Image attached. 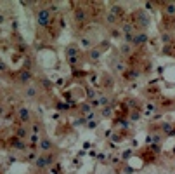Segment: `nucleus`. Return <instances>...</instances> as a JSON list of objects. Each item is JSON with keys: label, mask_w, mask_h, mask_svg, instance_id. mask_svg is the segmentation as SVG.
Segmentation results:
<instances>
[{"label": "nucleus", "mask_w": 175, "mask_h": 174, "mask_svg": "<svg viewBox=\"0 0 175 174\" xmlns=\"http://www.w3.org/2000/svg\"><path fill=\"white\" fill-rule=\"evenodd\" d=\"M36 21L40 26H47L50 23V11L49 9H40L36 12Z\"/></svg>", "instance_id": "f257e3e1"}, {"label": "nucleus", "mask_w": 175, "mask_h": 174, "mask_svg": "<svg viewBox=\"0 0 175 174\" xmlns=\"http://www.w3.org/2000/svg\"><path fill=\"white\" fill-rule=\"evenodd\" d=\"M50 162H52V157H38L35 164H36V167H47Z\"/></svg>", "instance_id": "f03ea898"}, {"label": "nucleus", "mask_w": 175, "mask_h": 174, "mask_svg": "<svg viewBox=\"0 0 175 174\" xmlns=\"http://www.w3.org/2000/svg\"><path fill=\"white\" fill-rule=\"evenodd\" d=\"M134 46H142V43H146L147 42V35L146 33H139V35H135L134 37Z\"/></svg>", "instance_id": "7ed1b4c3"}, {"label": "nucleus", "mask_w": 175, "mask_h": 174, "mask_svg": "<svg viewBox=\"0 0 175 174\" xmlns=\"http://www.w3.org/2000/svg\"><path fill=\"white\" fill-rule=\"evenodd\" d=\"M50 148H52V141L47 139V138H42V141H40V150H42V151H49Z\"/></svg>", "instance_id": "20e7f679"}, {"label": "nucleus", "mask_w": 175, "mask_h": 174, "mask_svg": "<svg viewBox=\"0 0 175 174\" xmlns=\"http://www.w3.org/2000/svg\"><path fill=\"white\" fill-rule=\"evenodd\" d=\"M19 118H21V122H28L30 120V110L28 108H19Z\"/></svg>", "instance_id": "39448f33"}, {"label": "nucleus", "mask_w": 175, "mask_h": 174, "mask_svg": "<svg viewBox=\"0 0 175 174\" xmlns=\"http://www.w3.org/2000/svg\"><path fill=\"white\" fill-rule=\"evenodd\" d=\"M30 80H31V73H30L28 70L21 72V75H19V82H23V84H28Z\"/></svg>", "instance_id": "423d86ee"}, {"label": "nucleus", "mask_w": 175, "mask_h": 174, "mask_svg": "<svg viewBox=\"0 0 175 174\" xmlns=\"http://www.w3.org/2000/svg\"><path fill=\"white\" fill-rule=\"evenodd\" d=\"M85 17H87V14H85V11H83V9H76V11H75V19L78 21V23L85 21Z\"/></svg>", "instance_id": "0eeeda50"}, {"label": "nucleus", "mask_w": 175, "mask_h": 174, "mask_svg": "<svg viewBox=\"0 0 175 174\" xmlns=\"http://www.w3.org/2000/svg\"><path fill=\"white\" fill-rule=\"evenodd\" d=\"M76 54H78V49L71 46V47L68 49V58H76Z\"/></svg>", "instance_id": "6e6552de"}, {"label": "nucleus", "mask_w": 175, "mask_h": 174, "mask_svg": "<svg viewBox=\"0 0 175 174\" xmlns=\"http://www.w3.org/2000/svg\"><path fill=\"white\" fill-rule=\"evenodd\" d=\"M26 96L28 98H35L36 96V89H35V87H28V89H26Z\"/></svg>", "instance_id": "1a4fd4ad"}, {"label": "nucleus", "mask_w": 175, "mask_h": 174, "mask_svg": "<svg viewBox=\"0 0 175 174\" xmlns=\"http://www.w3.org/2000/svg\"><path fill=\"white\" fill-rule=\"evenodd\" d=\"M111 14H121V7L120 5H111Z\"/></svg>", "instance_id": "9d476101"}, {"label": "nucleus", "mask_w": 175, "mask_h": 174, "mask_svg": "<svg viewBox=\"0 0 175 174\" xmlns=\"http://www.w3.org/2000/svg\"><path fill=\"white\" fill-rule=\"evenodd\" d=\"M166 12H168V14H175V5H173V4H168V5H166Z\"/></svg>", "instance_id": "9b49d317"}, {"label": "nucleus", "mask_w": 175, "mask_h": 174, "mask_svg": "<svg viewBox=\"0 0 175 174\" xmlns=\"http://www.w3.org/2000/svg\"><path fill=\"white\" fill-rule=\"evenodd\" d=\"M115 21H116V16L109 12V14H107V23H115Z\"/></svg>", "instance_id": "f8f14e48"}, {"label": "nucleus", "mask_w": 175, "mask_h": 174, "mask_svg": "<svg viewBox=\"0 0 175 174\" xmlns=\"http://www.w3.org/2000/svg\"><path fill=\"white\" fill-rule=\"evenodd\" d=\"M99 56H101V54H99L97 51H92V52H90V58H92V59H99Z\"/></svg>", "instance_id": "ddd939ff"}, {"label": "nucleus", "mask_w": 175, "mask_h": 174, "mask_svg": "<svg viewBox=\"0 0 175 174\" xmlns=\"http://www.w3.org/2000/svg\"><path fill=\"white\" fill-rule=\"evenodd\" d=\"M132 40H134V35L132 33H127L125 35V42H132Z\"/></svg>", "instance_id": "4468645a"}, {"label": "nucleus", "mask_w": 175, "mask_h": 174, "mask_svg": "<svg viewBox=\"0 0 175 174\" xmlns=\"http://www.w3.org/2000/svg\"><path fill=\"white\" fill-rule=\"evenodd\" d=\"M17 136H19V138H25V136H26V130H25V129H19V130H17Z\"/></svg>", "instance_id": "2eb2a0df"}, {"label": "nucleus", "mask_w": 175, "mask_h": 174, "mask_svg": "<svg viewBox=\"0 0 175 174\" xmlns=\"http://www.w3.org/2000/svg\"><path fill=\"white\" fill-rule=\"evenodd\" d=\"M4 70H5V64H4V63H0V72H4Z\"/></svg>", "instance_id": "dca6fc26"}, {"label": "nucleus", "mask_w": 175, "mask_h": 174, "mask_svg": "<svg viewBox=\"0 0 175 174\" xmlns=\"http://www.w3.org/2000/svg\"><path fill=\"white\" fill-rule=\"evenodd\" d=\"M2 23H4V16H2V14H0V25H2Z\"/></svg>", "instance_id": "f3484780"}]
</instances>
